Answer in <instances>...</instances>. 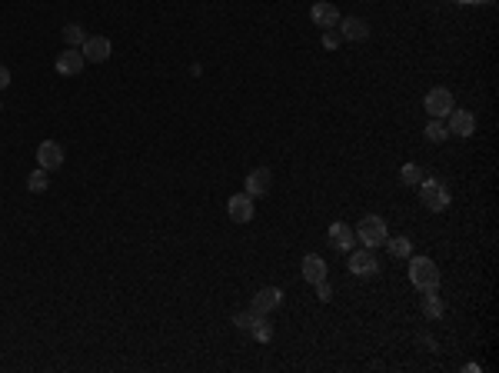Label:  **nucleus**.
Masks as SVG:
<instances>
[{
    "label": "nucleus",
    "instance_id": "nucleus-9",
    "mask_svg": "<svg viewBox=\"0 0 499 373\" xmlns=\"http://www.w3.org/2000/svg\"><path fill=\"white\" fill-rule=\"evenodd\" d=\"M80 54H84V60H90V64H103V60L113 54V47H110L107 37H87L84 47H80Z\"/></svg>",
    "mask_w": 499,
    "mask_h": 373
},
{
    "label": "nucleus",
    "instance_id": "nucleus-21",
    "mask_svg": "<svg viewBox=\"0 0 499 373\" xmlns=\"http://www.w3.org/2000/svg\"><path fill=\"white\" fill-rule=\"evenodd\" d=\"M386 247H390L393 257H410V253H413V240H410V237H393V240L386 237Z\"/></svg>",
    "mask_w": 499,
    "mask_h": 373
},
{
    "label": "nucleus",
    "instance_id": "nucleus-24",
    "mask_svg": "<svg viewBox=\"0 0 499 373\" xmlns=\"http://www.w3.org/2000/svg\"><path fill=\"white\" fill-rule=\"evenodd\" d=\"M250 333H253V340H260V343H270V340H273V327H270V320L263 317L260 323H257V327L250 330Z\"/></svg>",
    "mask_w": 499,
    "mask_h": 373
},
{
    "label": "nucleus",
    "instance_id": "nucleus-2",
    "mask_svg": "<svg viewBox=\"0 0 499 373\" xmlns=\"http://www.w3.org/2000/svg\"><path fill=\"white\" fill-rule=\"evenodd\" d=\"M410 280L416 290H436V286H439V267H436L430 257H413Z\"/></svg>",
    "mask_w": 499,
    "mask_h": 373
},
{
    "label": "nucleus",
    "instance_id": "nucleus-1",
    "mask_svg": "<svg viewBox=\"0 0 499 373\" xmlns=\"http://www.w3.org/2000/svg\"><path fill=\"white\" fill-rule=\"evenodd\" d=\"M386 237H390V230H386V220L376 217V213H366V217L357 223V240L363 243V247H369V250L383 247V243H386Z\"/></svg>",
    "mask_w": 499,
    "mask_h": 373
},
{
    "label": "nucleus",
    "instance_id": "nucleus-19",
    "mask_svg": "<svg viewBox=\"0 0 499 373\" xmlns=\"http://www.w3.org/2000/svg\"><path fill=\"white\" fill-rule=\"evenodd\" d=\"M64 40H67V47H84L87 30H84L80 23H67V27H64Z\"/></svg>",
    "mask_w": 499,
    "mask_h": 373
},
{
    "label": "nucleus",
    "instance_id": "nucleus-13",
    "mask_svg": "<svg viewBox=\"0 0 499 373\" xmlns=\"http://www.w3.org/2000/svg\"><path fill=\"white\" fill-rule=\"evenodd\" d=\"M353 243H357V233L349 230L343 220H337V223H330V247L340 253H349L353 250Z\"/></svg>",
    "mask_w": 499,
    "mask_h": 373
},
{
    "label": "nucleus",
    "instance_id": "nucleus-16",
    "mask_svg": "<svg viewBox=\"0 0 499 373\" xmlns=\"http://www.w3.org/2000/svg\"><path fill=\"white\" fill-rule=\"evenodd\" d=\"M310 17H313V23L323 27V30H330V27L340 23V11L333 4H313V7H310Z\"/></svg>",
    "mask_w": 499,
    "mask_h": 373
},
{
    "label": "nucleus",
    "instance_id": "nucleus-14",
    "mask_svg": "<svg viewBox=\"0 0 499 373\" xmlns=\"http://www.w3.org/2000/svg\"><path fill=\"white\" fill-rule=\"evenodd\" d=\"M243 186H247L250 197H263V194L273 186V174L267 170V167H257V170H250L247 174V184Z\"/></svg>",
    "mask_w": 499,
    "mask_h": 373
},
{
    "label": "nucleus",
    "instance_id": "nucleus-15",
    "mask_svg": "<svg viewBox=\"0 0 499 373\" xmlns=\"http://www.w3.org/2000/svg\"><path fill=\"white\" fill-rule=\"evenodd\" d=\"M303 280L306 284H320V280H326V260L320 257V253H306L303 257Z\"/></svg>",
    "mask_w": 499,
    "mask_h": 373
},
{
    "label": "nucleus",
    "instance_id": "nucleus-23",
    "mask_svg": "<svg viewBox=\"0 0 499 373\" xmlns=\"http://www.w3.org/2000/svg\"><path fill=\"white\" fill-rule=\"evenodd\" d=\"M446 137H449V130H446L443 121H430V123H426V140H430V143H443Z\"/></svg>",
    "mask_w": 499,
    "mask_h": 373
},
{
    "label": "nucleus",
    "instance_id": "nucleus-11",
    "mask_svg": "<svg viewBox=\"0 0 499 373\" xmlns=\"http://www.w3.org/2000/svg\"><path fill=\"white\" fill-rule=\"evenodd\" d=\"M227 213L233 223H250L253 220V197L250 194H233L227 204Z\"/></svg>",
    "mask_w": 499,
    "mask_h": 373
},
{
    "label": "nucleus",
    "instance_id": "nucleus-8",
    "mask_svg": "<svg viewBox=\"0 0 499 373\" xmlns=\"http://www.w3.org/2000/svg\"><path fill=\"white\" fill-rule=\"evenodd\" d=\"M37 160H40V167H44L47 174H50V170H60V167H64V147L57 140H44L37 147Z\"/></svg>",
    "mask_w": 499,
    "mask_h": 373
},
{
    "label": "nucleus",
    "instance_id": "nucleus-5",
    "mask_svg": "<svg viewBox=\"0 0 499 373\" xmlns=\"http://www.w3.org/2000/svg\"><path fill=\"white\" fill-rule=\"evenodd\" d=\"M349 270L357 277H376L380 274V260H376V253L363 247V250H349Z\"/></svg>",
    "mask_w": 499,
    "mask_h": 373
},
{
    "label": "nucleus",
    "instance_id": "nucleus-22",
    "mask_svg": "<svg viewBox=\"0 0 499 373\" xmlns=\"http://www.w3.org/2000/svg\"><path fill=\"white\" fill-rule=\"evenodd\" d=\"M260 320H263V313H257V310H243V313H237V317H233V323H237L240 330H247V333H250V330L257 327Z\"/></svg>",
    "mask_w": 499,
    "mask_h": 373
},
{
    "label": "nucleus",
    "instance_id": "nucleus-10",
    "mask_svg": "<svg viewBox=\"0 0 499 373\" xmlns=\"http://www.w3.org/2000/svg\"><path fill=\"white\" fill-rule=\"evenodd\" d=\"M337 27H340V37L349 40V44H359V40H366L369 37V23L363 21V17H347V21L340 17Z\"/></svg>",
    "mask_w": 499,
    "mask_h": 373
},
{
    "label": "nucleus",
    "instance_id": "nucleus-6",
    "mask_svg": "<svg viewBox=\"0 0 499 373\" xmlns=\"http://www.w3.org/2000/svg\"><path fill=\"white\" fill-rule=\"evenodd\" d=\"M84 54H80V47H67L64 54H57V64H54V70L60 74V77H77L80 70H84Z\"/></svg>",
    "mask_w": 499,
    "mask_h": 373
},
{
    "label": "nucleus",
    "instance_id": "nucleus-12",
    "mask_svg": "<svg viewBox=\"0 0 499 373\" xmlns=\"http://www.w3.org/2000/svg\"><path fill=\"white\" fill-rule=\"evenodd\" d=\"M283 304V290L280 286H263L260 294L253 296V304H250V310H257V313H270V310H276Z\"/></svg>",
    "mask_w": 499,
    "mask_h": 373
},
{
    "label": "nucleus",
    "instance_id": "nucleus-4",
    "mask_svg": "<svg viewBox=\"0 0 499 373\" xmlns=\"http://www.w3.org/2000/svg\"><path fill=\"white\" fill-rule=\"evenodd\" d=\"M449 110H453V90L433 87L430 94H426V113H430L433 121H443V117H449Z\"/></svg>",
    "mask_w": 499,
    "mask_h": 373
},
{
    "label": "nucleus",
    "instance_id": "nucleus-7",
    "mask_svg": "<svg viewBox=\"0 0 499 373\" xmlns=\"http://www.w3.org/2000/svg\"><path fill=\"white\" fill-rule=\"evenodd\" d=\"M446 130L453 133V137H473L476 133V113H469V110H449Z\"/></svg>",
    "mask_w": 499,
    "mask_h": 373
},
{
    "label": "nucleus",
    "instance_id": "nucleus-20",
    "mask_svg": "<svg viewBox=\"0 0 499 373\" xmlns=\"http://www.w3.org/2000/svg\"><path fill=\"white\" fill-rule=\"evenodd\" d=\"M400 177H403V184L406 186H420L423 184V167H416V164H403V170H400Z\"/></svg>",
    "mask_w": 499,
    "mask_h": 373
},
{
    "label": "nucleus",
    "instance_id": "nucleus-25",
    "mask_svg": "<svg viewBox=\"0 0 499 373\" xmlns=\"http://www.w3.org/2000/svg\"><path fill=\"white\" fill-rule=\"evenodd\" d=\"M340 44H343L340 30H333V27H330V30H323V47H326V50H337Z\"/></svg>",
    "mask_w": 499,
    "mask_h": 373
},
{
    "label": "nucleus",
    "instance_id": "nucleus-26",
    "mask_svg": "<svg viewBox=\"0 0 499 373\" xmlns=\"http://www.w3.org/2000/svg\"><path fill=\"white\" fill-rule=\"evenodd\" d=\"M313 286H316V296H320L323 304H330V300H333V286L326 284V280H320V284H313Z\"/></svg>",
    "mask_w": 499,
    "mask_h": 373
},
{
    "label": "nucleus",
    "instance_id": "nucleus-18",
    "mask_svg": "<svg viewBox=\"0 0 499 373\" xmlns=\"http://www.w3.org/2000/svg\"><path fill=\"white\" fill-rule=\"evenodd\" d=\"M47 186H50V177H47L44 167H37V170L27 177V190H30V194H44Z\"/></svg>",
    "mask_w": 499,
    "mask_h": 373
},
{
    "label": "nucleus",
    "instance_id": "nucleus-27",
    "mask_svg": "<svg viewBox=\"0 0 499 373\" xmlns=\"http://www.w3.org/2000/svg\"><path fill=\"white\" fill-rule=\"evenodd\" d=\"M7 87H11V70L0 64V90H7Z\"/></svg>",
    "mask_w": 499,
    "mask_h": 373
},
{
    "label": "nucleus",
    "instance_id": "nucleus-3",
    "mask_svg": "<svg viewBox=\"0 0 499 373\" xmlns=\"http://www.w3.org/2000/svg\"><path fill=\"white\" fill-rule=\"evenodd\" d=\"M420 200L426 204V210L443 213V210L449 207V190H446L443 180H436V177H423V184H420Z\"/></svg>",
    "mask_w": 499,
    "mask_h": 373
},
{
    "label": "nucleus",
    "instance_id": "nucleus-17",
    "mask_svg": "<svg viewBox=\"0 0 499 373\" xmlns=\"http://www.w3.org/2000/svg\"><path fill=\"white\" fill-rule=\"evenodd\" d=\"M420 307H423V313L430 320H439L446 313V304L436 296V290H423V304H420Z\"/></svg>",
    "mask_w": 499,
    "mask_h": 373
}]
</instances>
